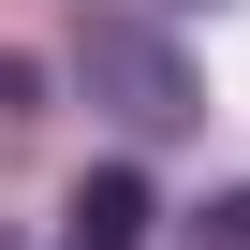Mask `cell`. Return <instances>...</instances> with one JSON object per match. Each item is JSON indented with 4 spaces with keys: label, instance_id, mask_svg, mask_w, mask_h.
<instances>
[{
    "label": "cell",
    "instance_id": "cell-3",
    "mask_svg": "<svg viewBox=\"0 0 250 250\" xmlns=\"http://www.w3.org/2000/svg\"><path fill=\"white\" fill-rule=\"evenodd\" d=\"M177 250H250V177H235V191H206V206L177 221Z\"/></svg>",
    "mask_w": 250,
    "mask_h": 250
},
{
    "label": "cell",
    "instance_id": "cell-1",
    "mask_svg": "<svg viewBox=\"0 0 250 250\" xmlns=\"http://www.w3.org/2000/svg\"><path fill=\"white\" fill-rule=\"evenodd\" d=\"M74 88H88V103H103L133 147H162V133H191V118H206L191 59H177L147 15H88V30H74Z\"/></svg>",
    "mask_w": 250,
    "mask_h": 250
},
{
    "label": "cell",
    "instance_id": "cell-2",
    "mask_svg": "<svg viewBox=\"0 0 250 250\" xmlns=\"http://www.w3.org/2000/svg\"><path fill=\"white\" fill-rule=\"evenodd\" d=\"M147 221H162V206H147L133 162H103V177L74 191V250H147Z\"/></svg>",
    "mask_w": 250,
    "mask_h": 250
},
{
    "label": "cell",
    "instance_id": "cell-4",
    "mask_svg": "<svg viewBox=\"0 0 250 250\" xmlns=\"http://www.w3.org/2000/svg\"><path fill=\"white\" fill-rule=\"evenodd\" d=\"M0 250H15V235H0Z\"/></svg>",
    "mask_w": 250,
    "mask_h": 250
}]
</instances>
